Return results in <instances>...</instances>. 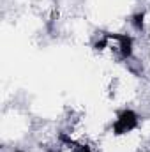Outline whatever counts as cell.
I'll return each instance as SVG.
<instances>
[{
	"label": "cell",
	"mask_w": 150,
	"mask_h": 152,
	"mask_svg": "<svg viewBox=\"0 0 150 152\" xmlns=\"http://www.w3.org/2000/svg\"><path fill=\"white\" fill-rule=\"evenodd\" d=\"M95 55L110 64H127L134 53V37L127 32L103 30L92 41Z\"/></svg>",
	"instance_id": "6da1fadb"
},
{
	"label": "cell",
	"mask_w": 150,
	"mask_h": 152,
	"mask_svg": "<svg viewBox=\"0 0 150 152\" xmlns=\"http://www.w3.org/2000/svg\"><path fill=\"white\" fill-rule=\"evenodd\" d=\"M53 152H99V151H97V147H94V143L92 145H79V143H71V142L62 140Z\"/></svg>",
	"instance_id": "7a4b0ae2"
},
{
	"label": "cell",
	"mask_w": 150,
	"mask_h": 152,
	"mask_svg": "<svg viewBox=\"0 0 150 152\" xmlns=\"http://www.w3.org/2000/svg\"><path fill=\"white\" fill-rule=\"evenodd\" d=\"M9 152H23V151H9Z\"/></svg>",
	"instance_id": "3957f363"
}]
</instances>
